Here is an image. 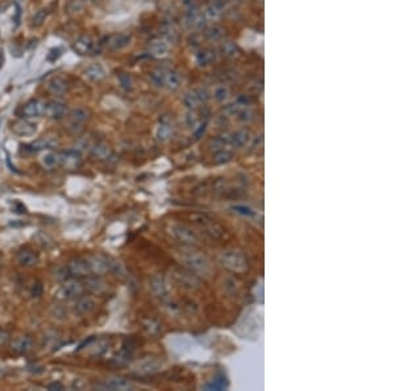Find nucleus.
I'll return each instance as SVG.
<instances>
[{
	"label": "nucleus",
	"instance_id": "f257e3e1",
	"mask_svg": "<svg viewBox=\"0 0 395 391\" xmlns=\"http://www.w3.org/2000/svg\"><path fill=\"white\" fill-rule=\"evenodd\" d=\"M170 236L175 241H178L182 245L187 247H198L201 244V240L198 237V234L192 231L190 227L182 223H171L169 225Z\"/></svg>",
	"mask_w": 395,
	"mask_h": 391
},
{
	"label": "nucleus",
	"instance_id": "f03ea898",
	"mask_svg": "<svg viewBox=\"0 0 395 391\" xmlns=\"http://www.w3.org/2000/svg\"><path fill=\"white\" fill-rule=\"evenodd\" d=\"M183 262H185L188 270L194 271L195 274L208 275L212 271V265H211L210 259L202 253H187L183 256Z\"/></svg>",
	"mask_w": 395,
	"mask_h": 391
},
{
	"label": "nucleus",
	"instance_id": "7ed1b4c3",
	"mask_svg": "<svg viewBox=\"0 0 395 391\" xmlns=\"http://www.w3.org/2000/svg\"><path fill=\"white\" fill-rule=\"evenodd\" d=\"M220 262L226 269L232 273H244L248 269V259L241 252L237 250H227L220 257Z\"/></svg>",
	"mask_w": 395,
	"mask_h": 391
},
{
	"label": "nucleus",
	"instance_id": "20e7f679",
	"mask_svg": "<svg viewBox=\"0 0 395 391\" xmlns=\"http://www.w3.org/2000/svg\"><path fill=\"white\" fill-rule=\"evenodd\" d=\"M84 258H86L91 275L103 277L107 273H109L111 258H108V257L103 256V254H98V253H93V254H87Z\"/></svg>",
	"mask_w": 395,
	"mask_h": 391
},
{
	"label": "nucleus",
	"instance_id": "39448f33",
	"mask_svg": "<svg viewBox=\"0 0 395 391\" xmlns=\"http://www.w3.org/2000/svg\"><path fill=\"white\" fill-rule=\"evenodd\" d=\"M194 222L196 223L199 227L204 231V233L208 234L211 238L213 240H220V238L224 236V228L222 225L215 223V220H212L211 218H208L207 215H202V213H198V215L192 216Z\"/></svg>",
	"mask_w": 395,
	"mask_h": 391
},
{
	"label": "nucleus",
	"instance_id": "423d86ee",
	"mask_svg": "<svg viewBox=\"0 0 395 391\" xmlns=\"http://www.w3.org/2000/svg\"><path fill=\"white\" fill-rule=\"evenodd\" d=\"M86 293L84 285L78 279L65 280L63 285L57 291V296L62 300H74Z\"/></svg>",
	"mask_w": 395,
	"mask_h": 391
},
{
	"label": "nucleus",
	"instance_id": "0eeeda50",
	"mask_svg": "<svg viewBox=\"0 0 395 391\" xmlns=\"http://www.w3.org/2000/svg\"><path fill=\"white\" fill-rule=\"evenodd\" d=\"M43 110H45V100L32 98L20 107V117L28 119V120L40 119V117H43Z\"/></svg>",
	"mask_w": 395,
	"mask_h": 391
},
{
	"label": "nucleus",
	"instance_id": "6e6552de",
	"mask_svg": "<svg viewBox=\"0 0 395 391\" xmlns=\"http://www.w3.org/2000/svg\"><path fill=\"white\" fill-rule=\"evenodd\" d=\"M45 89L53 99H62L70 91V83L65 77L57 75V77H53L48 80Z\"/></svg>",
	"mask_w": 395,
	"mask_h": 391
},
{
	"label": "nucleus",
	"instance_id": "1a4fd4ad",
	"mask_svg": "<svg viewBox=\"0 0 395 391\" xmlns=\"http://www.w3.org/2000/svg\"><path fill=\"white\" fill-rule=\"evenodd\" d=\"M68 104L62 102V99L45 100L43 117L50 119V120H62L63 117L68 116Z\"/></svg>",
	"mask_w": 395,
	"mask_h": 391
},
{
	"label": "nucleus",
	"instance_id": "9d476101",
	"mask_svg": "<svg viewBox=\"0 0 395 391\" xmlns=\"http://www.w3.org/2000/svg\"><path fill=\"white\" fill-rule=\"evenodd\" d=\"M10 128L11 132L13 135L19 136V137H29V136H33L37 132V124L33 123L32 120H28V119H23V117L13 120Z\"/></svg>",
	"mask_w": 395,
	"mask_h": 391
},
{
	"label": "nucleus",
	"instance_id": "9b49d317",
	"mask_svg": "<svg viewBox=\"0 0 395 391\" xmlns=\"http://www.w3.org/2000/svg\"><path fill=\"white\" fill-rule=\"evenodd\" d=\"M69 116V129L74 128V133L77 132V128L82 129V126L90 120L91 112L86 107H77L73 108L70 112H68Z\"/></svg>",
	"mask_w": 395,
	"mask_h": 391
},
{
	"label": "nucleus",
	"instance_id": "f8f14e48",
	"mask_svg": "<svg viewBox=\"0 0 395 391\" xmlns=\"http://www.w3.org/2000/svg\"><path fill=\"white\" fill-rule=\"evenodd\" d=\"M68 269V273L71 278H86L91 275L90 273L89 265H87L86 258L84 257H75V258L70 259L66 265Z\"/></svg>",
	"mask_w": 395,
	"mask_h": 391
},
{
	"label": "nucleus",
	"instance_id": "ddd939ff",
	"mask_svg": "<svg viewBox=\"0 0 395 391\" xmlns=\"http://www.w3.org/2000/svg\"><path fill=\"white\" fill-rule=\"evenodd\" d=\"M95 48V42L89 34H80L79 37L75 38L74 42L71 44V49L78 56H90L94 52Z\"/></svg>",
	"mask_w": 395,
	"mask_h": 391
},
{
	"label": "nucleus",
	"instance_id": "4468645a",
	"mask_svg": "<svg viewBox=\"0 0 395 391\" xmlns=\"http://www.w3.org/2000/svg\"><path fill=\"white\" fill-rule=\"evenodd\" d=\"M149 287H150L153 295L157 296V298H166L167 294H169V286H167V282L164 275H151L150 279H149Z\"/></svg>",
	"mask_w": 395,
	"mask_h": 391
},
{
	"label": "nucleus",
	"instance_id": "2eb2a0df",
	"mask_svg": "<svg viewBox=\"0 0 395 391\" xmlns=\"http://www.w3.org/2000/svg\"><path fill=\"white\" fill-rule=\"evenodd\" d=\"M96 308V302L95 299L91 298V296L82 295L79 298L75 299L74 305V312L79 316H86V315L93 314Z\"/></svg>",
	"mask_w": 395,
	"mask_h": 391
},
{
	"label": "nucleus",
	"instance_id": "dca6fc26",
	"mask_svg": "<svg viewBox=\"0 0 395 391\" xmlns=\"http://www.w3.org/2000/svg\"><path fill=\"white\" fill-rule=\"evenodd\" d=\"M56 146H58V140L54 137H40V139L29 142L25 148L32 153H38L42 150H52Z\"/></svg>",
	"mask_w": 395,
	"mask_h": 391
},
{
	"label": "nucleus",
	"instance_id": "f3484780",
	"mask_svg": "<svg viewBox=\"0 0 395 391\" xmlns=\"http://www.w3.org/2000/svg\"><path fill=\"white\" fill-rule=\"evenodd\" d=\"M175 278L181 284V286H183L185 289L192 290L201 286V279L191 270H177Z\"/></svg>",
	"mask_w": 395,
	"mask_h": 391
},
{
	"label": "nucleus",
	"instance_id": "a211bd4d",
	"mask_svg": "<svg viewBox=\"0 0 395 391\" xmlns=\"http://www.w3.org/2000/svg\"><path fill=\"white\" fill-rule=\"evenodd\" d=\"M61 154V166L68 170L78 169L82 163V156L78 150H63L59 151Z\"/></svg>",
	"mask_w": 395,
	"mask_h": 391
},
{
	"label": "nucleus",
	"instance_id": "6ab92c4d",
	"mask_svg": "<svg viewBox=\"0 0 395 391\" xmlns=\"http://www.w3.org/2000/svg\"><path fill=\"white\" fill-rule=\"evenodd\" d=\"M84 290L89 291L90 294H94V295H103V294L107 291V284L100 277H96V275H90V277L84 278Z\"/></svg>",
	"mask_w": 395,
	"mask_h": 391
},
{
	"label": "nucleus",
	"instance_id": "aec40b11",
	"mask_svg": "<svg viewBox=\"0 0 395 391\" xmlns=\"http://www.w3.org/2000/svg\"><path fill=\"white\" fill-rule=\"evenodd\" d=\"M32 348H33V340L31 336H19L11 341V352L19 356L29 353Z\"/></svg>",
	"mask_w": 395,
	"mask_h": 391
},
{
	"label": "nucleus",
	"instance_id": "412c9836",
	"mask_svg": "<svg viewBox=\"0 0 395 391\" xmlns=\"http://www.w3.org/2000/svg\"><path fill=\"white\" fill-rule=\"evenodd\" d=\"M16 261L21 268H33L38 264V254L32 249H21L16 254Z\"/></svg>",
	"mask_w": 395,
	"mask_h": 391
},
{
	"label": "nucleus",
	"instance_id": "4be33fe9",
	"mask_svg": "<svg viewBox=\"0 0 395 391\" xmlns=\"http://www.w3.org/2000/svg\"><path fill=\"white\" fill-rule=\"evenodd\" d=\"M130 41H132V37H130L129 34H115V36H111V37L108 38L107 48H108L111 52H119V50H123L127 47H129Z\"/></svg>",
	"mask_w": 395,
	"mask_h": 391
},
{
	"label": "nucleus",
	"instance_id": "5701e85b",
	"mask_svg": "<svg viewBox=\"0 0 395 391\" xmlns=\"http://www.w3.org/2000/svg\"><path fill=\"white\" fill-rule=\"evenodd\" d=\"M107 71L100 63H91L83 70V75L90 82H100L105 78Z\"/></svg>",
	"mask_w": 395,
	"mask_h": 391
},
{
	"label": "nucleus",
	"instance_id": "b1692460",
	"mask_svg": "<svg viewBox=\"0 0 395 391\" xmlns=\"http://www.w3.org/2000/svg\"><path fill=\"white\" fill-rule=\"evenodd\" d=\"M91 156L99 161H107L111 158L112 150L107 142L99 141L91 146Z\"/></svg>",
	"mask_w": 395,
	"mask_h": 391
},
{
	"label": "nucleus",
	"instance_id": "393cba45",
	"mask_svg": "<svg viewBox=\"0 0 395 391\" xmlns=\"http://www.w3.org/2000/svg\"><path fill=\"white\" fill-rule=\"evenodd\" d=\"M149 52L153 57L156 58H164V57L167 56V53H169V44L166 42L165 40H161V38H157V40H153L149 45Z\"/></svg>",
	"mask_w": 395,
	"mask_h": 391
},
{
	"label": "nucleus",
	"instance_id": "a878e982",
	"mask_svg": "<svg viewBox=\"0 0 395 391\" xmlns=\"http://www.w3.org/2000/svg\"><path fill=\"white\" fill-rule=\"evenodd\" d=\"M249 140H250V135L249 132L245 129L236 131V132L229 135V145L233 146V148H237V149L244 148L245 145L249 142Z\"/></svg>",
	"mask_w": 395,
	"mask_h": 391
},
{
	"label": "nucleus",
	"instance_id": "bb28decb",
	"mask_svg": "<svg viewBox=\"0 0 395 391\" xmlns=\"http://www.w3.org/2000/svg\"><path fill=\"white\" fill-rule=\"evenodd\" d=\"M41 163L45 169H56V167L61 166V154L59 151L48 150L41 158Z\"/></svg>",
	"mask_w": 395,
	"mask_h": 391
},
{
	"label": "nucleus",
	"instance_id": "cd10ccee",
	"mask_svg": "<svg viewBox=\"0 0 395 391\" xmlns=\"http://www.w3.org/2000/svg\"><path fill=\"white\" fill-rule=\"evenodd\" d=\"M103 388H108V390H129V388H132V383L125 378L115 377V378L107 379L103 383Z\"/></svg>",
	"mask_w": 395,
	"mask_h": 391
},
{
	"label": "nucleus",
	"instance_id": "c85d7f7f",
	"mask_svg": "<svg viewBox=\"0 0 395 391\" xmlns=\"http://www.w3.org/2000/svg\"><path fill=\"white\" fill-rule=\"evenodd\" d=\"M185 21L187 27L190 28H201L204 25V19L202 17V15L198 12L196 8H191V10L186 11L185 15Z\"/></svg>",
	"mask_w": 395,
	"mask_h": 391
},
{
	"label": "nucleus",
	"instance_id": "c756f323",
	"mask_svg": "<svg viewBox=\"0 0 395 391\" xmlns=\"http://www.w3.org/2000/svg\"><path fill=\"white\" fill-rule=\"evenodd\" d=\"M165 86L169 87L170 90H177L181 86V77L175 71H169L165 75Z\"/></svg>",
	"mask_w": 395,
	"mask_h": 391
},
{
	"label": "nucleus",
	"instance_id": "7c9ffc66",
	"mask_svg": "<svg viewBox=\"0 0 395 391\" xmlns=\"http://www.w3.org/2000/svg\"><path fill=\"white\" fill-rule=\"evenodd\" d=\"M170 136H171V126H170V124L166 120L161 121L157 129V139L164 142L170 139Z\"/></svg>",
	"mask_w": 395,
	"mask_h": 391
},
{
	"label": "nucleus",
	"instance_id": "2f4dec72",
	"mask_svg": "<svg viewBox=\"0 0 395 391\" xmlns=\"http://www.w3.org/2000/svg\"><path fill=\"white\" fill-rule=\"evenodd\" d=\"M47 15H48V11L45 10V8H42V10H38L37 12L34 13L31 19L32 28H40V27H42L43 23H45V20H47Z\"/></svg>",
	"mask_w": 395,
	"mask_h": 391
},
{
	"label": "nucleus",
	"instance_id": "473e14b6",
	"mask_svg": "<svg viewBox=\"0 0 395 391\" xmlns=\"http://www.w3.org/2000/svg\"><path fill=\"white\" fill-rule=\"evenodd\" d=\"M206 36L210 38L211 41H219L222 40V37L224 36V31H223L222 27L219 25H212L206 31Z\"/></svg>",
	"mask_w": 395,
	"mask_h": 391
},
{
	"label": "nucleus",
	"instance_id": "72a5a7b5",
	"mask_svg": "<svg viewBox=\"0 0 395 391\" xmlns=\"http://www.w3.org/2000/svg\"><path fill=\"white\" fill-rule=\"evenodd\" d=\"M118 80L121 89L125 90V91H129V90L133 89V79L128 73H120V74H118Z\"/></svg>",
	"mask_w": 395,
	"mask_h": 391
},
{
	"label": "nucleus",
	"instance_id": "f704fd0d",
	"mask_svg": "<svg viewBox=\"0 0 395 391\" xmlns=\"http://www.w3.org/2000/svg\"><path fill=\"white\" fill-rule=\"evenodd\" d=\"M232 160V153L228 150H219L213 154V163L215 165H223Z\"/></svg>",
	"mask_w": 395,
	"mask_h": 391
},
{
	"label": "nucleus",
	"instance_id": "c9c22d12",
	"mask_svg": "<svg viewBox=\"0 0 395 391\" xmlns=\"http://www.w3.org/2000/svg\"><path fill=\"white\" fill-rule=\"evenodd\" d=\"M142 327H144V330L146 331L150 335H157L160 332L161 327L155 319H145V320H142Z\"/></svg>",
	"mask_w": 395,
	"mask_h": 391
},
{
	"label": "nucleus",
	"instance_id": "e433bc0d",
	"mask_svg": "<svg viewBox=\"0 0 395 391\" xmlns=\"http://www.w3.org/2000/svg\"><path fill=\"white\" fill-rule=\"evenodd\" d=\"M165 75L166 74H165L164 71L155 70V71H151L150 75H149V78H150L151 83L155 84V86L165 87Z\"/></svg>",
	"mask_w": 395,
	"mask_h": 391
},
{
	"label": "nucleus",
	"instance_id": "4c0bfd02",
	"mask_svg": "<svg viewBox=\"0 0 395 391\" xmlns=\"http://www.w3.org/2000/svg\"><path fill=\"white\" fill-rule=\"evenodd\" d=\"M182 102H183V104H185L186 107L190 110V111L195 110V108L198 107V104H201V103H199V100L196 99V96H195L194 93L186 94V95L183 96Z\"/></svg>",
	"mask_w": 395,
	"mask_h": 391
},
{
	"label": "nucleus",
	"instance_id": "58836bf2",
	"mask_svg": "<svg viewBox=\"0 0 395 391\" xmlns=\"http://www.w3.org/2000/svg\"><path fill=\"white\" fill-rule=\"evenodd\" d=\"M196 62L199 63V66H207L210 65L211 61H212V56H211V53L207 52V50H202V52L196 53Z\"/></svg>",
	"mask_w": 395,
	"mask_h": 391
},
{
	"label": "nucleus",
	"instance_id": "ea45409f",
	"mask_svg": "<svg viewBox=\"0 0 395 391\" xmlns=\"http://www.w3.org/2000/svg\"><path fill=\"white\" fill-rule=\"evenodd\" d=\"M229 96V90L226 86H219L213 91V98L216 99L217 102H226Z\"/></svg>",
	"mask_w": 395,
	"mask_h": 391
},
{
	"label": "nucleus",
	"instance_id": "a19ab883",
	"mask_svg": "<svg viewBox=\"0 0 395 391\" xmlns=\"http://www.w3.org/2000/svg\"><path fill=\"white\" fill-rule=\"evenodd\" d=\"M222 52L223 54L226 57H229V58H232V57H235L236 54L238 53L237 48H236V45L233 42H224L222 45Z\"/></svg>",
	"mask_w": 395,
	"mask_h": 391
},
{
	"label": "nucleus",
	"instance_id": "79ce46f5",
	"mask_svg": "<svg viewBox=\"0 0 395 391\" xmlns=\"http://www.w3.org/2000/svg\"><path fill=\"white\" fill-rule=\"evenodd\" d=\"M82 8H83L82 0H71V2L68 3V6L65 7V13H68V15H74V13H77L78 11L82 10Z\"/></svg>",
	"mask_w": 395,
	"mask_h": 391
},
{
	"label": "nucleus",
	"instance_id": "37998d69",
	"mask_svg": "<svg viewBox=\"0 0 395 391\" xmlns=\"http://www.w3.org/2000/svg\"><path fill=\"white\" fill-rule=\"evenodd\" d=\"M238 120L243 121V123H249V121L253 120V112L250 111L249 108H240L237 114Z\"/></svg>",
	"mask_w": 395,
	"mask_h": 391
},
{
	"label": "nucleus",
	"instance_id": "c03bdc74",
	"mask_svg": "<svg viewBox=\"0 0 395 391\" xmlns=\"http://www.w3.org/2000/svg\"><path fill=\"white\" fill-rule=\"evenodd\" d=\"M232 210L243 216H248V218H254V216H256V212L247 206H233L232 207Z\"/></svg>",
	"mask_w": 395,
	"mask_h": 391
},
{
	"label": "nucleus",
	"instance_id": "a18cd8bd",
	"mask_svg": "<svg viewBox=\"0 0 395 391\" xmlns=\"http://www.w3.org/2000/svg\"><path fill=\"white\" fill-rule=\"evenodd\" d=\"M42 293H43L42 284H41L40 280H36L31 289V295L33 296V298H40V296L42 295Z\"/></svg>",
	"mask_w": 395,
	"mask_h": 391
},
{
	"label": "nucleus",
	"instance_id": "49530a36",
	"mask_svg": "<svg viewBox=\"0 0 395 391\" xmlns=\"http://www.w3.org/2000/svg\"><path fill=\"white\" fill-rule=\"evenodd\" d=\"M194 94L198 100H199V103H207L208 100H210V94H208L207 90L199 89L196 90V91H194Z\"/></svg>",
	"mask_w": 395,
	"mask_h": 391
},
{
	"label": "nucleus",
	"instance_id": "de8ad7c7",
	"mask_svg": "<svg viewBox=\"0 0 395 391\" xmlns=\"http://www.w3.org/2000/svg\"><path fill=\"white\" fill-rule=\"evenodd\" d=\"M220 13H222V6H219L217 3L211 4L207 8V15L210 16V17H212V19H216Z\"/></svg>",
	"mask_w": 395,
	"mask_h": 391
},
{
	"label": "nucleus",
	"instance_id": "09e8293b",
	"mask_svg": "<svg viewBox=\"0 0 395 391\" xmlns=\"http://www.w3.org/2000/svg\"><path fill=\"white\" fill-rule=\"evenodd\" d=\"M53 277L56 278L57 280H63V282H65V280H68V278L70 277V275H69L66 266H63V268L57 269V271L53 274Z\"/></svg>",
	"mask_w": 395,
	"mask_h": 391
},
{
	"label": "nucleus",
	"instance_id": "8fccbe9b",
	"mask_svg": "<svg viewBox=\"0 0 395 391\" xmlns=\"http://www.w3.org/2000/svg\"><path fill=\"white\" fill-rule=\"evenodd\" d=\"M206 129H207V121H204V123H201L199 125L195 126L194 128L195 139H201L202 136L206 133Z\"/></svg>",
	"mask_w": 395,
	"mask_h": 391
},
{
	"label": "nucleus",
	"instance_id": "3c124183",
	"mask_svg": "<svg viewBox=\"0 0 395 391\" xmlns=\"http://www.w3.org/2000/svg\"><path fill=\"white\" fill-rule=\"evenodd\" d=\"M186 123H187V125L190 126V128H195V126L198 125V117L196 115H195V112H188L187 116H186Z\"/></svg>",
	"mask_w": 395,
	"mask_h": 391
},
{
	"label": "nucleus",
	"instance_id": "603ef678",
	"mask_svg": "<svg viewBox=\"0 0 395 391\" xmlns=\"http://www.w3.org/2000/svg\"><path fill=\"white\" fill-rule=\"evenodd\" d=\"M11 341V335L6 330H0V346L7 345Z\"/></svg>",
	"mask_w": 395,
	"mask_h": 391
},
{
	"label": "nucleus",
	"instance_id": "864d4df0",
	"mask_svg": "<svg viewBox=\"0 0 395 391\" xmlns=\"http://www.w3.org/2000/svg\"><path fill=\"white\" fill-rule=\"evenodd\" d=\"M48 388L49 390H63V385H61L59 382H53V383H50V385H48Z\"/></svg>",
	"mask_w": 395,
	"mask_h": 391
},
{
	"label": "nucleus",
	"instance_id": "5fc2aeb1",
	"mask_svg": "<svg viewBox=\"0 0 395 391\" xmlns=\"http://www.w3.org/2000/svg\"><path fill=\"white\" fill-rule=\"evenodd\" d=\"M82 2H84V3H93L95 0H82Z\"/></svg>",
	"mask_w": 395,
	"mask_h": 391
}]
</instances>
